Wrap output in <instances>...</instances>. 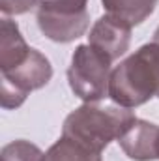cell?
<instances>
[{"mask_svg": "<svg viewBox=\"0 0 159 161\" xmlns=\"http://www.w3.org/2000/svg\"><path fill=\"white\" fill-rule=\"evenodd\" d=\"M133 118V113L123 107H101L97 103H84L66 118L62 135L103 154L111 141H118Z\"/></svg>", "mask_w": 159, "mask_h": 161, "instance_id": "cell-2", "label": "cell"}, {"mask_svg": "<svg viewBox=\"0 0 159 161\" xmlns=\"http://www.w3.org/2000/svg\"><path fill=\"white\" fill-rule=\"evenodd\" d=\"M129 41H131V26L111 15L99 17L94 23L88 36V45H92L111 62L125 54V51L129 49Z\"/></svg>", "mask_w": 159, "mask_h": 161, "instance_id": "cell-5", "label": "cell"}, {"mask_svg": "<svg viewBox=\"0 0 159 161\" xmlns=\"http://www.w3.org/2000/svg\"><path fill=\"white\" fill-rule=\"evenodd\" d=\"M86 4L88 0H40L38 11L47 15H60V17H80V15H88Z\"/></svg>", "mask_w": 159, "mask_h": 161, "instance_id": "cell-10", "label": "cell"}, {"mask_svg": "<svg viewBox=\"0 0 159 161\" xmlns=\"http://www.w3.org/2000/svg\"><path fill=\"white\" fill-rule=\"evenodd\" d=\"M111 99L123 109H135L159 97V45L146 43L120 62L109 80Z\"/></svg>", "mask_w": 159, "mask_h": 161, "instance_id": "cell-1", "label": "cell"}, {"mask_svg": "<svg viewBox=\"0 0 159 161\" xmlns=\"http://www.w3.org/2000/svg\"><path fill=\"white\" fill-rule=\"evenodd\" d=\"M40 0H0V11L8 15H21L38 6Z\"/></svg>", "mask_w": 159, "mask_h": 161, "instance_id": "cell-12", "label": "cell"}, {"mask_svg": "<svg viewBox=\"0 0 159 161\" xmlns=\"http://www.w3.org/2000/svg\"><path fill=\"white\" fill-rule=\"evenodd\" d=\"M101 4L107 15L123 21L129 26H137L154 13L157 0H101Z\"/></svg>", "mask_w": 159, "mask_h": 161, "instance_id": "cell-8", "label": "cell"}, {"mask_svg": "<svg viewBox=\"0 0 159 161\" xmlns=\"http://www.w3.org/2000/svg\"><path fill=\"white\" fill-rule=\"evenodd\" d=\"M154 43H157L159 45V28L156 30V34H154Z\"/></svg>", "mask_w": 159, "mask_h": 161, "instance_id": "cell-13", "label": "cell"}, {"mask_svg": "<svg viewBox=\"0 0 159 161\" xmlns=\"http://www.w3.org/2000/svg\"><path fill=\"white\" fill-rule=\"evenodd\" d=\"M52 77L51 62L38 49H30L28 56L15 68L2 71V96L4 109H17L25 103L28 92L43 88Z\"/></svg>", "mask_w": 159, "mask_h": 161, "instance_id": "cell-4", "label": "cell"}, {"mask_svg": "<svg viewBox=\"0 0 159 161\" xmlns=\"http://www.w3.org/2000/svg\"><path fill=\"white\" fill-rule=\"evenodd\" d=\"M118 144L129 159H159V125L140 118H133L118 137Z\"/></svg>", "mask_w": 159, "mask_h": 161, "instance_id": "cell-6", "label": "cell"}, {"mask_svg": "<svg viewBox=\"0 0 159 161\" xmlns=\"http://www.w3.org/2000/svg\"><path fill=\"white\" fill-rule=\"evenodd\" d=\"M2 161H43V152L28 141H13L2 148Z\"/></svg>", "mask_w": 159, "mask_h": 161, "instance_id": "cell-11", "label": "cell"}, {"mask_svg": "<svg viewBox=\"0 0 159 161\" xmlns=\"http://www.w3.org/2000/svg\"><path fill=\"white\" fill-rule=\"evenodd\" d=\"M111 60L92 45H79L71 56L68 80L73 94L84 103H97L109 94Z\"/></svg>", "mask_w": 159, "mask_h": 161, "instance_id": "cell-3", "label": "cell"}, {"mask_svg": "<svg viewBox=\"0 0 159 161\" xmlns=\"http://www.w3.org/2000/svg\"><path fill=\"white\" fill-rule=\"evenodd\" d=\"M32 47L26 45L23 40L19 26L4 17L2 19V30H0V71H8L15 66H19L30 53Z\"/></svg>", "mask_w": 159, "mask_h": 161, "instance_id": "cell-7", "label": "cell"}, {"mask_svg": "<svg viewBox=\"0 0 159 161\" xmlns=\"http://www.w3.org/2000/svg\"><path fill=\"white\" fill-rule=\"evenodd\" d=\"M43 161H101V152L90 150L77 141L62 135L43 154Z\"/></svg>", "mask_w": 159, "mask_h": 161, "instance_id": "cell-9", "label": "cell"}]
</instances>
